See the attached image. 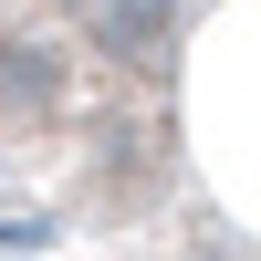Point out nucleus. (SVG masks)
I'll return each mask as SVG.
<instances>
[{
    "label": "nucleus",
    "mask_w": 261,
    "mask_h": 261,
    "mask_svg": "<svg viewBox=\"0 0 261 261\" xmlns=\"http://www.w3.org/2000/svg\"><path fill=\"white\" fill-rule=\"evenodd\" d=\"M0 178L63 220L167 178V53L125 0H0Z\"/></svg>",
    "instance_id": "obj_1"
}]
</instances>
